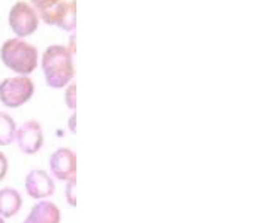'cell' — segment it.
I'll return each mask as SVG.
<instances>
[{
	"label": "cell",
	"mask_w": 257,
	"mask_h": 223,
	"mask_svg": "<svg viewBox=\"0 0 257 223\" xmlns=\"http://www.w3.org/2000/svg\"><path fill=\"white\" fill-rule=\"evenodd\" d=\"M41 67L46 85L52 89H62L74 78L75 69L73 53L64 45H50L41 58Z\"/></svg>",
	"instance_id": "6da1fadb"
},
{
	"label": "cell",
	"mask_w": 257,
	"mask_h": 223,
	"mask_svg": "<svg viewBox=\"0 0 257 223\" xmlns=\"http://www.w3.org/2000/svg\"><path fill=\"white\" fill-rule=\"evenodd\" d=\"M0 58L4 66L27 77L39 66V50L22 39H10L0 48Z\"/></svg>",
	"instance_id": "7a4b0ae2"
},
{
	"label": "cell",
	"mask_w": 257,
	"mask_h": 223,
	"mask_svg": "<svg viewBox=\"0 0 257 223\" xmlns=\"http://www.w3.org/2000/svg\"><path fill=\"white\" fill-rule=\"evenodd\" d=\"M32 7L45 24L56 25L64 31H74L77 27V3L58 0H35Z\"/></svg>",
	"instance_id": "3957f363"
},
{
	"label": "cell",
	"mask_w": 257,
	"mask_h": 223,
	"mask_svg": "<svg viewBox=\"0 0 257 223\" xmlns=\"http://www.w3.org/2000/svg\"><path fill=\"white\" fill-rule=\"evenodd\" d=\"M35 85L29 77H11L0 82V102L10 108H18L32 98Z\"/></svg>",
	"instance_id": "277c9868"
},
{
	"label": "cell",
	"mask_w": 257,
	"mask_h": 223,
	"mask_svg": "<svg viewBox=\"0 0 257 223\" xmlns=\"http://www.w3.org/2000/svg\"><path fill=\"white\" fill-rule=\"evenodd\" d=\"M8 23L15 35L18 36V39H23L33 35L37 31L40 19L32 6L24 2H19L12 6L8 15Z\"/></svg>",
	"instance_id": "5b68a950"
},
{
	"label": "cell",
	"mask_w": 257,
	"mask_h": 223,
	"mask_svg": "<svg viewBox=\"0 0 257 223\" xmlns=\"http://www.w3.org/2000/svg\"><path fill=\"white\" fill-rule=\"evenodd\" d=\"M15 140L19 149L25 155H35L44 144V132L37 121H28L16 130Z\"/></svg>",
	"instance_id": "8992f818"
},
{
	"label": "cell",
	"mask_w": 257,
	"mask_h": 223,
	"mask_svg": "<svg viewBox=\"0 0 257 223\" xmlns=\"http://www.w3.org/2000/svg\"><path fill=\"white\" fill-rule=\"evenodd\" d=\"M49 167L54 177L67 181L77 172V155L70 148H58L50 156Z\"/></svg>",
	"instance_id": "52a82bcc"
},
{
	"label": "cell",
	"mask_w": 257,
	"mask_h": 223,
	"mask_svg": "<svg viewBox=\"0 0 257 223\" xmlns=\"http://www.w3.org/2000/svg\"><path fill=\"white\" fill-rule=\"evenodd\" d=\"M25 190L29 197L35 199H43L54 194L56 185L53 178L45 170L35 169L29 172L25 177Z\"/></svg>",
	"instance_id": "ba28073f"
},
{
	"label": "cell",
	"mask_w": 257,
	"mask_h": 223,
	"mask_svg": "<svg viewBox=\"0 0 257 223\" xmlns=\"http://www.w3.org/2000/svg\"><path fill=\"white\" fill-rule=\"evenodd\" d=\"M61 211L53 202L40 201L32 207L23 223H60Z\"/></svg>",
	"instance_id": "9c48e42d"
},
{
	"label": "cell",
	"mask_w": 257,
	"mask_h": 223,
	"mask_svg": "<svg viewBox=\"0 0 257 223\" xmlns=\"http://www.w3.org/2000/svg\"><path fill=\"white\" fill-rule=\"evenodd\" d=\"M23 206L22 194L14 188L0 189V216L12 218L16 215Z\"/></svg>",
	"instance_id": "30bf717a"
},
{
	"label": "cell",
	"mask_w": 257,
	"mask_h": 223,
	"mask_svg": "<svg viewBox=\"0 0 257 223\" xmlns=\"http://www.w3.org/2000/svg\"><path fill=\"white\" fill-rule=\"evenodd\" d=\"M16 123L12 119L11 115L0 111V145H10L15 140L16 135Z\"/></svg>",
	"instance_id": "8fae6325"
},
{
	"label": "cell",
	"mask_w": 257,
	"mask_h": 223,
	"mask_svg": "<svg viewBox=\"0 0 257 223\" xmlns=\"http://www.w3.org/2000/svg\"><path fill=\"white\" fill-rule=\"evenodd\" d=\"M75 186H77V177L73 176L67 180L66 188H65V197H66L67 203L73 207L77 206V195H75Z\"/></svg>",
	"instance_id": "7c38bea8"
},
{
	"label": "cell",
	"mask_w": 257,
	"mask_h": 223,
	"mask_svg": "<svg viewBox=\"0 0 257 223\" xmlns=\"http://www.w3.org/2000/svg\"><path fill=\"white\" fill-rule=\"evenodd\" d=\"M65 103L69 110L75 111L77 108V85L71 83L65 91Z\"/></svg>",
	"instance_id": "4fadbf2b"
},
{
	"label": "cell",
	"mask_w": 257,
	"mask_h": 223,
	"mask_svg": "<svg viewBox=\"0 0 257 223\" xmlns=\"http://www.w3.org/2000/svg\"><path fill=\"white\" fill-rule=\"evenodd\" d=\"M8 172V159L3 152H0V181L7 176Z\"/></svg>",
	"instance_id": "5bb4252c"
},
{
	"label": "cell",
	"mask_w": 257,
	"mask_h": 223,
	"mask_svg": "<svg viewBox=\"0 0 257 223\" xmlns=\"http://www.w3.org/2000/svg\"><path fill=\"white\" fill-rule=\"evenodd\" d=\"M75 118H77L75 113L69 118V128H70L73 134H75Z\"/></svg>",
	"instance_id": "9a60e30c"
},
{
	"label": "cell",
	"mask_w": 257,
	"mask_h": 223,
	"mask_svg": "<svg viewBox=\"0 0 257 223\" xmlns=\"http://www.w3.org/2000/svg\"><path fill=\"white\" fill-rule=\"evenodd\" d=\"M0 223H6V220H4L2 216H0Z\"/></svg>",
	"instance_id": "2e32d148"
}]
</instances>
